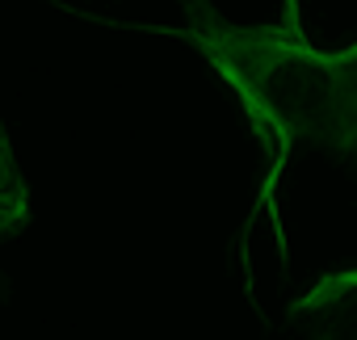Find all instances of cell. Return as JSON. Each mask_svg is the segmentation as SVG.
Listing matches in <instances>:
<instances>
[{"mask_svg": "<svg viewBox=\"0 0 357 340\" xmlns=\"http://www.w3.org/2000/svg\"><path fill=\"white\" fill-rule=\"evenodd\" d=\"M185 26L176 38L190 42L211 72L236 93L252 134L265 147V185L257 210L278 223V181L294 151H324L353 168L357 177V42L344 51H319L303 22L298 5L286 0L278 26L231 22L215 0H181Z\"/></svg>", "mask_w": 357, "mask_h": 340, "instance_id": "obj_1", "label": "cell"}, {"mask_svg": "<svg viewBox=\"0 0 357 340\" xmlns=\"http://www.w3.org/2000/svg\"><path fill=\"white\" fill-rule=\"evenodd\" d=\"M290 315L303 319L311 340H357V269L324 273L290 302Z\"/></svg>", "mask_w": 357, "mask_h": 340, "instance_id": "obj_2", "label": "cell"}, {"mask_svg": "<svg viewBox=\"0 0 357 340\" xmlns=\"http://www.w3.org/2000/svg\"><path fill=\"white\" fill-rule=\"evenodd\" d=\"M30 210H34L30 181L22 173V160H17V147H13L9 130L0 126V248L26 231Z\"/></svg>", "mask_w": 357, "mask_h": 340, "instance_id": "obj_3", "label": "cell"}]
</instances>
